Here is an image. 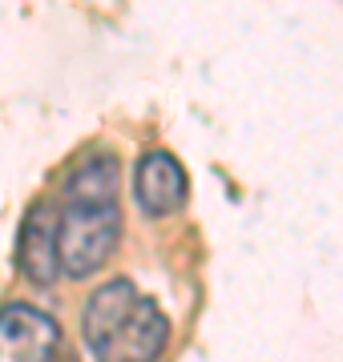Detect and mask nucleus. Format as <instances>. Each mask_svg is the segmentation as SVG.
I'll return each instance as SVG.
<instances>
[{
  "mask_svg": "<svg viewBox=\"0 0 343 362\" xmlns=\"http://www.w3.org/2000/svg\"><path fill=\"white\" fill-rule=\"evenodd\" d=\"M121 165L113 153L77 157L61 181V202L65 206H118Z\"/></svg>",
  "mask_w": 343,
  "mask_h": 362,
  "instance_id": "6",
  "label": "nucleus"
},
{
  "mask_svg": "<svg viewBox=\"0 0 343 362\" xmlns=\"http://www.w3.org/2000/svg\"><path fill=\"white\" fill-rule=\"evenodd\" d=\"M61 209L53 202H33L25 226H21V246H16V262L33 286H53L61 274Z\"/></svg>",
  "mask_w": 343,
  "mask_h": 362,
  "instance_id": "3",
  "label": "nucleus"
},
{
  "mask_svg": "<svg viewBox=\"0 0 343 362\" xmlns=\"http://www.w3.org/2000/svg\"><path fill=\"white\" fill-rule=\"evenodd\" d=\"M186 189H190V181H186L182 165L174 161L170 153H145L133 169V194L142 202V209L150 218H166L174 209H182L186 202Z\"/></svg>",
  "mask_w": 343,
  "mask_h": 362,
  "instance_id": "5",
  "label": "nucleus"
},
{
  "mask_svg": "<svg viewBox=\"0 0 343 362\" xmlns=\"http://www.w3.org/2000/svg\"><path fill=\"white\" fill-rule=\"evenodd\" d=\"M61 330L45 310L13 302L0 310V362H49Z\"/></svg>",
  "mask_w": 343,
  "mask_h": 362,
  "instance_id": "4",
  "label": "nucleus"
},
{
  "mask_svg": "<svg viewBox=\"0 0 343 362\" xmlns=\"http://www.w3.org/2000/svg\"><path fill=\"white\" fill-rule=\"evenodd\" d=\"M81 330L93 362H154L170 342V322L158 302L125 278L93 290Z\"/></svg>",
  "mask_w": 343,
  "mask_h": 362,
  "instance_id": "1",
  "label": "nucleus"
},
{
  "mask_svg": "<svg viewBox=\"0 0 343 362\" xmlns=\"http://www.w3.org/2000/svg\"><path fill=\"white\" fill-rule=\"evenodd\" d=\"M121 238L118 206H65L61 202V274L89 278L109 262Z\"/></svg>",
  "mask_w": 343,
  "mask_h": 362,
  "instance_id": "2",
  "label": "nucleus"
}]
</instances>
